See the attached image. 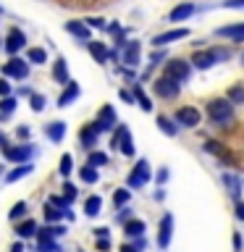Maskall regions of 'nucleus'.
Listing matches in <instances>:
<instances>
[{
	"instance_id": "f257e3e1",
	"label": "nucleus",
	"mask_w": 244,
	"mask_h": 252,
	"mask_svg": "<svg viewBox=\"0 0 244 252\" xmlns=\"http://www.w3.org/2000/svg\"><path fill=\"white\" fill-rule=\"evenodd\" d=\"M205 110H208V118H210V121L215 124V126H220V129H223V126H228V124H234V105H231L226 97L210 100Z\"/></svg>"
},
{
	"instance_id": "f03ea898",
	"label": "nucleus",
	"mask_w": 244,
	"mask_h": 252,
	"mask_svg": "<svg viewBox=\"0 0 244 252\" xmlns=\"http://www.w3.org/2000/svg\"><path fill=\"white\" fill-rule=\"evenodd\" d=\"M231 58V50H226V47H210V50H202V53H194L192 63L197 68H210L215 66V63H223Z\"/></svg>"
},
{
	"instance_id": "7ed1b4c3",
	"label": "nucleus",
	"mask_w": 244,
	"mask_h": 252,
	"mask_svg": "<svg viewBox=\"0 0 244 252\" xmlns=\"http://www.w3.org/2000/svg\"><path fill=\"white\" fill-rule=\"evenodd\" d=\"M31 155H34V145L31 142H19V145H8L3 150V160L8 163H31Z\"/></svg>"
},
{
	"instance_id": "20e7f679",
	"label": "nucleus",
	"mask_w": 244,
	"mask_h": 252,
	"mask_svg": "<svg viewBox=\"0 0 244 252\" xmlns=\"http://www.w3.org/2000/svg\"><path fill=\"white\" fill-rule=\"evenodd\" d=\"M110 147L113 150H121V155L126 158H131L137 150H134V139H131V134L129 129H126L123 124H118L116 129H113V137H110Z\"/></svg>"
},
{
	"instance_id": "39448f33",
	"label": "nucleus",
	"mask_w": 244,
	"mask_h": 252,
	"mask_svg": "<svg viewBox=\"0 0 244 252\" xmlns=\"http://www.w3.org/2000/svg\"><path fill=\"white\" fill-rule=\"evenodd\" d=\"M189 74H192V63H186L184 58H171L168 63H165V71H163V76H168L179 84L186 82Z\"/></svg>"
},
{
	"instance_id": "423d86ee",
	"label": "nucleus",
	"mask_w": 244,
	"mask_h": 252,
	"mask_svg": "<svg viewBox=\"0 0 244 252\" xmlns=\"http://www.w3.org/2000/svg\"><path fill=\"white\" fill-rule=\"evenodd\" d=\"M152 92L160 100H173V97H179L181 84L173 82V79H168V76H160V79H155V82H152Z\"/></svg>"
},
{
	"instance_id": "0eeeda50",
	"label": "nucleus",
	"mask_w": 244,
	"mask_h": 252,
	"mask_svg": "<svg viewBox=\"0 0 244 252\" xmlns=\"http://www.w3.org/2000/svg\"><path fill=\"white\" fill-rule=\"evenodd\" d=\"M150 181V163L145 160V158H139L137 165L131 168L129 179H126V184H129V189H142Z\"/></svg>"
},
{
	"instance_id": "6e6552de",
	"label": "nucleus",
	"mask_w": 244,
	"mask_h": 252,
	"mask_svg": "<svg viewBox=\"0 0 244 252\" xmlns=\"http://www.w3.org/2000/svg\"><path fill=\"white\" fill-rule=\"evenodd\" d=\"M3 76L5 79H16V82H24V79L29 76V63L24 58H16L13 55L8 63H3Z\"/></svg>"
},
{
	"instance_id": "1a4fd4ad",
	"label": "nucleus",
	"mask_w": 244,
	"mask_h": 252,
	"mask_svg": "<svg viewBox=\"0 0 244 252\" xmlns=\"http://www.w3.org/2000/svg\"><path fill=\"white\" fill-rule=\"evenodd\" d=\"M92 126H94V129H97L100 134H102V131L116 129V126H118V118H116L113 105H102V108H100V113H97V118L92 121Z\"/></svg>"
},
{
	"instance_id": "9d476101",
	"label": "nucleus",
	"mask_w": 244,
	"mask_h": 252,
	"mask_svg": "<svg viewBox=\"0 0 244 252\" xmlns=\"http://www.w3.org/2000/svg\"><path fill=\"white\" fill-rule=\"evenodd\" d=\"M200 110L197 108H192V105H184V108H179L176 110V118H173V121H176V126H181V129H194L197 124H200Z\"/></svg>"
},
{
	"instance_id": "9b49d317",
	"label": "nucleus",
	"mask_w": 244,
	"mask_h": 252,
	"mask_svg": "<svg viewBox=\"0 0 244 252\" xmlns=\"http://www.w3.org/2000/svg\"><path fill=\"white\" fill-rule=\"evenodd\" d=\"M24 45H27V34H24L21 29H16V27L8 32L5 39H3V47H5V53L11 55V58H13L19 50H24Z\"/></svg>"
},
{
	"instance_id": "f8f14e48",
	"label": "nucleus",
	"mask_w": 244,
	"mask_h": 252,
	"mask_svg": "<svg viewBox=\"0 0 244 252\" xmlns=\"http://www.w3.org/2000/svg\"><path fill=\"white\" fill-rule=\"evenodd\" d=\"M171 236H173V216H171V213H165V216L160 218V226H157V247L168 250Z\"/></svg>"
},
{
	"instance_id": "ddd939ff",
	"label": "nucleus",
	"mask_w": 244,
	"mask_h": 252,
	"mask_svg": "<svg viewBox=\"0 0 244 252\" xmlns=\"http://www.w3.org/2000/svg\"><path fill=\"white\" fill-rule=\"evenodd\" d=\"M97 139H100V131L94 129L92 124H84L82 131H79V142H82L84 150H94L97 147Z\"/></svg>"
},
{
	"instance_id": "4468645a",
	"label": "nucleus",
	"mask_w": 244,
	"mask_h": 252,
	"mask_svg": "<svg viewBox=\"0 0 244 252\" xmlns=\"http://www.w3.org/2000/svg\"><path fill=\"white\" fill-rule=\"evenodd\" d=\"M66 236V226L63 223H45L42 228H37V242L42 239H61Z\"/></svg>"
},
{
	"instance_id": "2eb2a0df",
	"label": "nucleus",
	"mask_w": 244,
	"mask_h": 252,
	"mask_svg": "<svg viewBox=\"0 0 244 252\" xmlns=\"http://www.w3.org/2000/svg\"><path fill=\"white\" fill-rule=\"evenodd\" d=\"M184 37H189V29H171V32H163V34H157L155 39H152V45L155 47H163V45H168V42H179V39H184Z\"/></svg>"
},
{
	"instance_id": "dca6fc26",
	"label": "nucleus",
	"mask_w": 244,
	"mask_h": 252,
	"mask_svg": "<svg viewBox=\"0 0 244 252\" xmlns=\"http://www.w3.org/2000/svg\"><path fill=\"white\" fill-rule=\"evenodd\" d=\"M37 220L34 218H24V220H19V223H16V236H19V239H31V236H37Z\"/></svg>"
},
{
	"instance_id": "f3484780",
	"label": "nucleus",
	"mask_w": 244,
	"mask_h": 252,
	"mask_svg": "<svg viewBox=\"0 0 244 252\" xmlns=\"http://www.w3.org/2000/svg\"><path fill=\"white\" fill-rule=\"evenodd\" d=\"M139 42H137V39H129V42H126V47H123V55H121V58H123V63H126V66H129V68H134V66H137V63H139Z\"/></svg>"
},
{
	"instance_id": "a211bd4d",
	"label": "nucleus",
	"mask_w": 244,
	"mask_h": 252,
	"mask_svg": "<svg viewBox=\"0 0 244 252\" xmlns=\"http://www.w3.org/2000/svg\"><path fill=\"white\" fill-rule=\"evenodd\" d=\"M87 50H90V55L97 63H108V58H110V50L105 47V42H97V39H90V42H87Z\"/></svg>"
},
{
	"instance_id": "6ab92c4d",
	"label": "nucleus",
	"mask_w": 244,
	"mask_h": 252,
	"mask_svg": "<svg viewBox=\"0 0 244 252\" xmlns=\"http://www.w3.org/2000/svg\"><path fill=\"white\" fill-rule=\"evenodd\" d=\"M79 92H82V90H79V84H76V82H68V84H66V90L58 94V108H68L71 102L79 97Z\"/></svg>"
},
{
	"instance_id": "aec40b11",
	"label": "nucleus",
	"mask_w": 244,
	"mask_h": 252,
	"mask_svg": "<svg viewBox=\"0 0 244 252\" xmlns=\"http://www.w3.org/2000/svg\"><path fill=\"white\" fill-rule=\"evenodd\" d=\"M45 137L50 142H55V145L63 142V137H66V124H63V121H50L45 126Z\"/></svg>"
},
{
	"instance_id": "412c9836",
	"label": "nucleus",
	"mask_w": 244,
	"mask_h": 252,
	"mask_svg": "<svg viewBox=\"0 0 244 252\" xmlns=\"http://www.w3.org/2000/svg\"><path fill=\"white\" fill-rule=\"evenodd\" d=\"M31 171H34V165H31V163H19L16 168H11L5 173V181H8V184H16V181H21L24 176H29Z\"/></svg>"
},
{
	"instance_id": "4be33fe9",
	"label": "nucleus",
	"mask_w": 244,
	"mask_h": 252,
	"mask_svg": "<svg viewBox=\"0 0 244 252\" xmlns=\"http://www.w3.org/2000/svg\"><path fill=\"white\" fill-rule=\"evenodd\" d=\"M66 32H68V34H74V37H79L84 45L90 42V27H87L84 21H68L66 24Z\"/></svg>"
},
{
	"instance_id": "5701e85b",
	"label": "nucleus",
	"mask_w": 244,
	"mask_h": 252,
	"mask_svg": "<svg viewBox=\"0 0 244 252\" xmlns=\"http://www.w3.org/2000/svg\"><path fill=\"white\" fill-rule=\"evenodd\" d=\"M123 234L129 236V239H139V236H145V220L139 218H131L123 223Z\"/></svg>"
},
{
	"instance_id": "b1692460",
	"label": "nucleus",
	"mask_w": 244,
	"mask_h": 252,
	"mask_svg": "<svg viewBox=\"0 0 244 252\" xmlns=\"http://www.w3.org/2000/svg\"><path fill=\"white\" fill-rule=\"evenodd\" d=\"M53 79L58 84H68L71 79H68V63H66V58H58L53 63Z\"/></svg>"
},
{
	"instance_id": "393cba45",
	"label": "nucleus",
	"mask_w": 244,
	"mask_h": 252,
	"mask_svg": "<svg viewBox=\"0 0 244 252\" xmlns=\"http://www.w3.org/2000/svg\"><path fill=\"white\" fill-rule=\"evenodd\" d=\"M205 150H208V153H213V155H218L220 160H226L228 165H234V160H231V155H228V150L220 145V142H215V139H208L205 142Z\"/></svg>"
},
{
	"instance_id": "a878e982",
	"label": "nucleus",
	"mask_w": 244,
	"mask_h": 252,
	"mask_svg": "<svg viewBox=\"0 0 244 252\" xmlns=\"http://www.w3.org/2000/svg\"><path fill=\"white\" fill-rule=\"evenodd\" d=\"M8 218H11L13 223H19V220L29 218V205H27V200H19V202H16L13 208L8 210Z\"/></svg>"
},
{
	"instance_id": "bb28decb",
	"label": "nucleus",
	"mask_w": 244,
	"mask_h": 252,
	"mask_svg": "<svg viewBox=\"0 0 244 252\" xmlns=\"http://www.w3.org/2000/svg\"><path fill=\"white\" fill-rule=\"evenodd\" d=\"M100 210H102V197L100 194H90L84 200V213L90 218H94V216H100Z\"/></svg>"
},
{
	"instance_id": "cd10ccee",
	"label": "nucleus",
	"mask_w": 244,
	"mask_h": 252,
	"mask_svg": "<svg viewBox=\"0 0 244 252\" xmlns=\"http://www.w3.org/2000/svg\"><path fill=\"white\" fill-rule=\"evenodd\" d=\"M42 218H45V223H61V220L66 218V213L45 202V205H42Z\"/></svg>"
},
{
	"instance_id": "c85d7f7f",
	"label": "nucleus",
	"mask_w": 244,
	"mask_h": 252,
	"mask_svg": "<svg viewBox=\"0 0 244 252\" xmlns=\"http://www.w3.org/2000/svg\"><path fill=\"white\" fill-rule=\"evenodd\" d=\"M27 63L45 66V63H47V50H45V47H29V50H27Z\"/></svg>"
},
{
	"instance_id": "c756f323",
	"label": "nucleus",
	"mask_w": 244,
	"mask_h": 252,
	"mask_svg": "<svg viewBox=\"0 0 244 252\" xmlns=\"http://www.w3.org/2000/svg\"><path fill=\"white\" fill-rule=\"evenodd\" d=\"M215 34H218V37H228V39H244V24H234V27H220Z\"/></svg>"
},
{
	"instance_id": "7c9ffc66",
	"label": "nucleus",
	"mask_w": 244,
	"mask_h": 252,
	"mask_svg": "<svg viewBox=\"0 0 244 252\" xmlns=\"http://www.w3.org/2000/svg\"><path fill=\"white\" fill-rule=\"evenodd\" d=\"M192 13H194V5H192V3H181V5H176V8L171 11L168 19H171V21H184V19H189Z\"/></svg>"
},
{
	"instance_id": "2f4dec72",
	"label": "nucleus",
	"mask_w": 244,
	"mask_h": 252,
	"mask_svg": "<svg viewBox=\"0 0 244 252\" xmlns=\"http://www.w3.org/2000/svg\"><path fill=\"white\" fill-rule=\"evenodd\" d=\"M16 105H19V102H16L13 94H8V97H0V121H5V118L16 110Z\"/></svg>"
},
{
	"instance_id": "473e14b6",
	"label": "nucleus",
	"mask_w": 244,
	"mask_h": 252,
	"mask_svg": "<svg viewBox=\"0 0 244 252\" xmlns=\"http://www.w3.org/2000/svg\"><path fill=\"white\" fill-rule=\"evenodd\" d=\"M157 126H160V131L165 134V137H176V134H179L176 121H171L168 116H157Z\"/></svg>"
},
{
	"instance_id": "72a5a7b5",
	"label": "nucleus",
	"mask_w": 244,
	"mask_h": 252,
	"mask_svg": "<svg viewBox=\"0 0 244 252\" xmlns=\"http://www.w3.org/2000/svg\"><path fill=\"white\" fill-rule=\"evenodd\" d=\"M223 184L228 187V192H231L234 200H239V194H242V181L234 176V173H223Z\"/></svg>"
},
{
	"instance_id": "f704fd0d",
	"label": "nucleus",
	"mask_w": 244,
	"mask_h": 252,
	"mask_svg": "<svg viewBox=\"0 0 244 252\" xmlns=\"http://www.w3.org/2000/svg\"><path fill=\"white\" fill-rule=\"evenodd\" d=\"M131 94H134V102H139L142 110H147V113L152 110V102H150V97L145 94V90H142V84H134V92Z\"/></svg>"
},
{
	"instance_id": "c9c22d12",
	"label": "nucleus",
	"mask_w": 244,
	"mask_h": 252,
	"mask_svg": "<svg viewBox=\"0 0 244 252\" xmlns=\"http://www.w3.org/2000/svg\"><path fill=\"white\" fill-rule=\"evenodd\" d=\"M79 176H82V181H84V184H97L100 173H97V168H92L90 163H84L82 168H79Z\"/></svg>"
},
{
	"instance_id": "e433bc0d",
	"label": "nucleus",
	"mask_w": 244,
	"mask_h": 252,
	"mask_svg": "<svg viewBox=\"0 0 244 252\" xmlns=\"http://www.w3.org/2000/svg\"><path fill=\"white\" fill-rule=\"evenodd\" d=\"M87 163L92 165V168H100V165H108L110 158L105 153H100V150H90V155H87Z\"/></svg>"
},
{
	"instance_id": "4c0bfd02",
	"label": "nucleus",
	"mask_w": 244,
	"mask_h": 252,
	"mask_svg": "<svg viewBox=\"0 0 244 252\" xmlns=\"http://www.w3.org/2000/svg\"><path fill=\"white\" fill-rule=\"evenodd\" d=\"M226 100L231 102V105H244V87L242 84H234L231 90H228Z\"/></svg>"
},
{
	"instance_id": "58836bf2",
	"label": "nucleus",
	"mask_w": 244,
	"mask_h": 252,
	"mask_svg": "<svg viewBox=\"0 0 244 252\" xmlns=\"http://www.w3.org/2000/svg\"><path fill=\"white\" fill-rule=\"evenodd\" d=\"M71 171H74V158H71L68 153L66 155H61V163H58V173L63 179H68L71 176Z\"/></svg>"
},
{
	"instance_id": "ea45409f",
	"label": "nucleus",
	"mask_w": 244,
	"mask_h": 252,
	"mask_svg": "<svg viewBox=\"0 0 244 252\" xmlns=\"http://www.w3.org/2000/svg\"><path fill=\"white\" fill-rule=\"evenodd\" d=\"M129 200H131L129 189H116V192H113V205H116V208H126Z\"/></svg>"
},
{
	"instance_id": "a19ab883",
	"label": "nucleus",
	"mask_w": 244,
	"mask_h": 252,
	"mask_svg": "<svg viewBox=\"0 0 244 252\" xmlns=\"http://www.w3.org/2000/svg\"><path fill=\"white\" fill-rule=\"evenodd\" d=\"M34 252H63V250H61V244L55 239H42V242H37Z\"/></svg>"
},
{
	"instance_id": "79ce46f5",
	"label": "nucleus",
	"mask_w": 244,
	"mask_h": 252,
	"mask_svg": "<svg viewBox=\"0 0 244 252\" xmlns=\"http://www.w3.org/2000/svg\"><path fill=\"white\" fill-rule=\"evenodd\" d=\"M29 105H31V110H34V113H39V110H42V108L47 105L45 94H39V92H31V94H29Z\"/></svg>"
},
{
	"instance_id": "37998d69",
	"label": "nucleus",
	"mask_w": 244,
	"mask_h": 252,
	"mask_svg": "<svg viewBox=\"0 0 244 252\" xmlns=\"http://www.w3.org/2000/svg\"><path fill=\"white\" fill-rule=\"evenodd\" d=\"M61 189H63V192H61V197H63V200H66L68 205H71V202H74V200H76V194H79V189H76L74 184H71V181H66V184H63Z\"/></svg>"
},
{
	"instance_id": "c03bdc74",
	"label": "nucleus",
	"mask_w": 244,
	"mask_h": 252,
	"mask_svg": "<svg viewBox=\"0 0 244 252\" xmlns=\"http://www.w3.org/2000/svg\"><path fill=\"white\" fill-rule=\"evenodd\" d=\"M47 205H53V208H58V210H63V213H66V210L71 208V205H68L66 200H63L61 194H50V197H47Z\"/></svg>"
},
{
	"instance_id": "a18cd8bd",
	"label": "nucleus",
	"mask_w": 244,
	"mask_h": 252,
	"mask_svg": "<svg viewBox=\"0 0 244 252\" xmlns=\"http://www.w3.org/2000/svg\"><path fill=\"white\" fill-rule=\"evenodd\" d=\"M163 61H165V53L163 50H155L152 55H150V68L157 66V63H163Z\"/></svg>"
},
{
	"instance_id": "49530a36",
	"label": "nucleus",
	"mask_w": 244,
	"mask_h": 252,
	"mask_svg": "<svg viewBox=\"0 0 244 252\" xmlns=\"http://www.w3.org/2000/svg\"><path fill=\"white\" fill-rule=\"evenodd\" d=\"M11 94V82L5 76H0V97H8Z\"/></svg>"
},
{
	"instance_id": "de8ad7c7",
	"label": "nucleus",
	"mask_w": 244,
	"mask_h": 252,
	"mask_svg": "<svg viewBox=\"0 0 244 252\" xmlns=\"http://www.w3.org/2000/svg\"><path fill=\"white\" fill-rule=\"evenodd\" d=\"M118 210H121V213L116 216L118 223H126V220H131V208H118Z\"/></svg>"
},
{
	"instance_id": "09e8293b",
	"label": "nucleus",
	"mask_w": 244,
	"mask_h": 252,
	"mask_svg": "<svg viewBox=\"0 0 244 252\" xmlns=\"http://www.w3.org/2000/svg\"><path fill=\"white\" fill-rule=\"evenodd\" d=\"M29 126H16V137H19L21 142H29Z\"/></svg>"
},
{
	"instance_id": "8fccbe9b",
	"label": "nucleus",
	"mask_w": 244,
	"mask_h": 252,
	"mask_svg": "<svg viewBox=\"0 0 244 252\" xmlns=\"http://www.w3.org/2000/svg\"><path fill=\"white\" fill-rule=\"evenodd\" d=\"M94 236H97V239H110V228H108V226L94 228Z\"/></svg>"
},
{
	"instance_id": "3c124183",
	"label": "nucleus",
	"mask_w": 244,
	"mask_h": 252,
	"mask_svg": "<svg viewBox=\"0 0 244 252\" xmlns=\"http://www.w3.org/2000/svg\"><path fill=\"white\" fill-rule=\"evenodd\" d=\"M94 250H97V252H108L110 250V239H97V242H94Z\"/></svg>"
},
{
	"instance_id": "603ef678",
	"label": "nucleus",
	"mask_w": 244,
	"mask_h": 252,
	"mask_svg": "<svg viewBox=\"0 0 244 252\" xmlns=\"http://www.w3.org/2000/svg\"><path fill=\"white\" fill-rule=\"evenodd\" d=\"M155 181H157V187H163L165 181H168V168H160V171H157V176H155Z\"/></svg>"
},
{
	"instance_id": "864d4df0",
	"label": "nucleus",
	"mask_w": 244,
	"mask_h": 252,
	"mask_svg": "<svg viewBox=\"0 0 244 252\" xmlns=\"http://www.w3.org/2000/svg\"><path fill=\"white\" fill-rule=\"evenodd\" d=\"M84 24H87L90 29H102V27H105V21H102V19H87Z\"/></svg>"
},
{
	"instance_id": "5fc2aeb1",
	"label": "nucleus",
	"mask_w": 244,
	"mask_h": 252,
	"mask_svg": "<svg viewBox=\"0 0 244 252\" xmlns=\"http://www.w3.org/2000/svg\"><path fill=\"white\" fill-rule=\"evenodd\" d=\"M226 8H244V0H226Z\"/></svg>"
},
{
	"instance_id": "6e6d98bb",
	"label": "nucleus",
	"mask_w": 244,
	"mask_h": 252,
	"mask_svg": "<svg viewBox=\"0 0 244 252\" xmlns=\"http://www.w3.org/2000/svg\"><path fill=\"white\" fill-rule=\"evenodd\" d=\"M121 100H123V102H129V105H131V102H134V94H131L129 90H121Z\"/></svg>"
},
{
	"instance_id": "4d7b16f0",
	"label": "nucleus",
	"mask_w": 244,
	"mask_h": 252,
	"mask_svg": "<svg viewBox=\"0 0 244 252\" xmlns=\"http://www.w3.org/2000/svg\"><path fill=\"white\" fill-rule=\"evenodd\" d=\"M234 252H242V236L234 234Z\"/></svg>"
},
{
	"instance_id": "13d9d810",
	"label": "nucleus",
	"mask_w": 244,
	"mask_h": 252,
	"mask_svg": "<svg viewBox=\"0 0 244 252\" xmlns=\"http://www.w3.org/2000/svg\"><path fill=\"white\" fill-rule=\"evenodd\" d=\"M236 218L244 220V202H236Z\"/></svg>"
},
{
	"instance_id": "bf43d9fd",
	"label": "nucleus",
	"mask_w": 244,
	"mask_h": 252,
	"mask_svg": "<svg viewBox=\"0 0 244 252\" xmlns=\"http://www.w3.org/2000/svg\"><path fill=\"white\" fill-rule=\"evenodd\" d=\"M118 252H139V250L134 247V244H121V250H118Z\"/></svg>"
},
{
	"instance_id": "052dcab7",
	"label": "nucleus",
	"mask_w": 244,
	"mask_h": 252,
	"mask_svg": "<svg viewBox=\"0 0 244 252\" xmlns=\"http://www.w3.org/2000/svg\"><path fill=\"white\" fill-rule=\"evenodd\" d=\"M8 145H11V142H8V137H5V134H3V131H0V150H5Z\"/></svg>"
},
{
	"instance_id": "680f3d73",
	"label": "nucleus",
	"mask_w": 244,
	"mask_h": 252,
	"mask_svg": "<svg viewBox=\"0 0 244 252\" xmlns=\"http://www.w3.org/2000/svg\"><path fill=\"white\" fill-rule=\"evenodd\" d=\"M11 252H27V250H24V242L19 239V242H16L13 247H11Z\"/></svg>"
},
{
	"instance_id": "e2e57ef3",
	"label": "nucleus",
	"mask_w": 244,
	"mask_h": 252,
	"mask_svg": "<svg viewBox=\"0 0 244 252\" xmlns=\"http://www.w3.org/2000/svg\"><path fill=\"white\" fill-rule=\"evenodd\" d=\"M242 66H244V53H242Z\"/></svg>"
},
{
	"instance_id": "0e129e2a",
	"label": "nucleus",
	"mask_w": 244,
	"mask_h": 252,
	"mask_svg": "<svg viewBox=\"0 0 244 252\" xmlns=\"http://www.w3.org/2000/svg\"><path fill=\"white\" fill-rule=\"evenodd\" d=\"M0 176H3V168H0Z\"/></svg>"
}]
</instances>
